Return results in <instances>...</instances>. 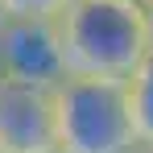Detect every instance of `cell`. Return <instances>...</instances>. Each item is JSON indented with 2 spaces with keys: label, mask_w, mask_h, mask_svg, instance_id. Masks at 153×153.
<instances>
[{
  "label": "cell",
  "mask_w": 153,
  "mask_h": 153,
  "mask_svg": "<svg viewBox=\"0 0 153 153\" xmlns=\"http://www.w3.org/2000/svg\"><path fill=\"white\" fill-rule=\"evenodd\" d=\"M8 17H21V21H58L71 0H4Z\"/></svg>",
  "instance_id": "8992f818"
},
{
  "label": "cell",
  "mask_w": 153,
  "mask_h": 153,
  "mask_svg": "<svg viewBox=\"0 0 153 153\" xmlns=\"http://www.w3.org/2000/svg\"><path fill=\"white\" fill-rule=\"evenodd\" d=\"M0 75L21 79V83H37V87H58L66 79L58 21L8 17V25L0 29Z\"/></svg>",
  "instance_id": "277c9868"
},
{
  "label": "cell",
  "mask_w": 153,
  "mask_h": 153,
  "mask_svg": "<svg viewBox=\"0 0 153 153\" xmlns=\"http://www.w3.org/2000/svg\"><path fill=\"white\" fill-rule=\"evenodd\" d=\"M58 37L66 75L83 79L124 83L153 50L149 8L137 0H71V8L58 17Z\"/></svg>",
  "instance_id": "6da1fadb"
},
{
  "label": "cell",
  "mask_w": 153,
  "mask_h": 153,
  "mask_svg": "<svg viewBox=\"0 0 153 153\" xmlns=\"http://www.w3.org/2000/svg\"><path fill=\"white\" fill-rule=\"evenodd\" d=\"M137 4H141V8H153V0H137Z\"/></svg>",
  "instance_id": "30bf717a"
},
{
  "label": "cell",
  "mask_w": 153,
  "mask_h": 153,
  "mask_svg": "<svg viewBox=\"0 0 153 153\" xmlns=\"http://www.w3.org/2000/svg\"><path fill=\"white\" fill-rule=\"evenodd\" d=\"M54 120L66 153H128L137 145L128 91L116 79L66 75L54 87Z\"/></svg>",
  "instance_id": "7a4b0ae2"
},
{
  "label": "cell",
  "mask_w": 153,
  "mask_h": 153,
  "mask_svg": "<svg viewBox=\"0 0 153 153\" xmlns=\"http://www.w3.org/2000/svg\"><path fill=\"white\" fill-rule=\"evenodd\" d=\"M149 42H153V8H149Z\"/></svg>",
  "instance_id": "9c48e42d"
},
{
  "label": "cell",
  "mask_w": 153,
  "mask_h": 153,
  "mask_svg": "<svg viewBox=\"0 0 153 153\" xmlns=\"http://www.w3.org/2000/svg\"><path fill=\"white\" fill-rule=\"evenodd\" d=\"M46 149H58L54 87L0 75V153H46Z\"/></svg>",
  "instance_id": "3957f363"
},
{
  "label": "cell",
  "mask_w": 153,
  "mask_h": 153,
  "mask_svg": "<svg viewBox=\"0 0 153 153\" xmlns=\"http://www.w3.org/2000/svg\"><path fill=\"white\" fill-rule=\"evenodd\" d=\"M128 153H153V145H145V141H137V145H132Z\"/></svg>",
  "instance_id": "52a82bcc"
},
{
  "label": "cell",
  "mask_w": 153,
  "mask_h": 153,
  "mask_svg": "<svg viewBox=\"0 0 153 153\" xmlns=\"http://www.w3.org/2000/svg\"><path fill=\"white\" fill-rule=\"evenodd\" d=\"M46 153H66V149H46Z\"/></svg>",
  "instance_id": "8fae6325"
},
{
  "label": "cell",
  "mask_w": 153,
  "mask_h": 153,
  "mask_svg": "<svg viewBox=\"0 0 153 153\" xmlns=\"http://www.w3.org/2000/svg\"><path fill=\"white\" fill-rule=\"evenodd\" d=\"M128 91V112H132V128H137V141L153 145V50L141 58V66L124 79Z\"/></svg>",
  "instance_id": "5b68a950"
},
{
  "label": "cell",
  "mask_w": 153,
  "mask_h": 153,
  "mask_svg": "<svg viewBox=\"0 0 153 153\" xmlns=\"http://www.w3.org/2000/svg\"><path fill=\"white\" fill-rule=\"evenodd\" d=\"M8 25V8H4V0H0V29Z\"/></svg>",
  "instance_id": "ba28073f"
}]
</instances>
